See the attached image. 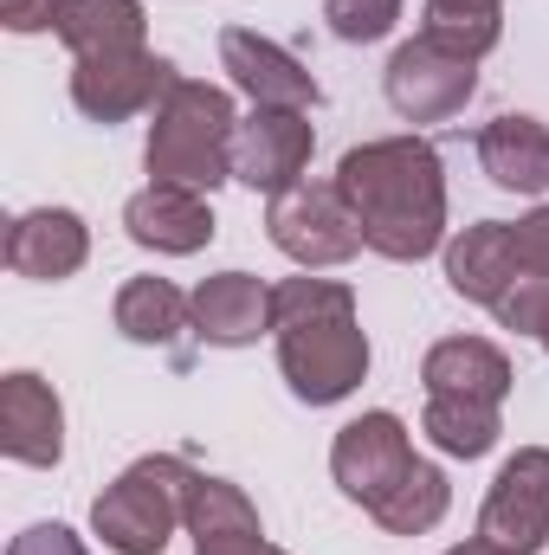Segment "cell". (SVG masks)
I'll use <instances>...</instances> for the list:
<instances>
[{
  "label": "cell",
  "instance_id": "obj_17",
  "mask_svg": "<svg viewBox=\"0 0 549 555\" xmlns=\"http://www.w3.org/2000/svg\"><path fill=\"white\" fill-rule=\"evenodd\" d=\"M478 168L491 188L505 194H531L544 201L549 194V124L531 117V111H505L478 130Z\"/></svg>",
  "mask_w": 549,
  "mask_h": 555
},
{
  "label": "cell",
  "instance_id": "obj_31",
  "mask_svg": "<svg viewBox=\"0 0 549 555\" xmlns=\"http://www.w3.org/2000/svg\"><path fill=\"white\" fill-rule=\"evenodd\" d=\"M537 343H544V356H549V304H544V317H537Z\"/></svg>",
  "mask_w": 549,
  "mask_h": 555
},
{
  "label": "cell",
  "instance_id": "obj_24",
  "mask_svg": "<svg viewBox=\"0 0 549 555\" xmlns=\"http://www.w3.org/2000/svg\"><path fill=\"white\" fill-rule=\"evenodd\" d=\"M401 13H408V0H323V26L343 46H382L401 26Z\"/></svg>",
  "mask_w": 549,
  "mask_h": 555
},
{
  "label": "cell",
  "instance_id": "obj_3",
  "mask_svg": "<svg viewBox=\"0 0 549 555\" xmlns=\"http://www.w3.org/2000/svg\"><path fill=\"white\" fill-rule=\"evenodd\" d=\"M233 130H240V111H233V91L227 85L175 78V91L155 104L149 137H142L149 181L194 188V194L214 201V188L233 181Z\"/></svg>",
  "mask_w": 549,
  "mask_h": 555
},
{
  "label": "cell",
  "instance_id": "obj_10",
  "mask_svg": "<svg viewBox=\"0 0 549 555\" xmlns=\"http://www.w3.org/2000/svg\"><path fill=\"white\" fill-rule=\"evenodd\" d=\"M220 72L253 111H317L323 104V85L310 78V65L259 26H220Z\"/></svg>",
  "mask_w": 549,
  "mask_h": 555
},
{
  "label": "cell",
  "instance_id": "obj_28",
  "mask_svg": "<svg viewBox=\"0 0 549 555\" xmlns=\"http://www.w3.org/2000/svg\"><path fill=\"white\" fill-rule=\"evenodd\" d=\"M194 555H291L266 543V537H214V543H194Z\"/></svg>",
  "mask_w": 549,
  "mask_h": 555
},
{
  "label": "cell",
  "instance_id": "obj_12",
  "mask_svg": "<svg viewBox=\"0 0 549 555\" xmlns=\"http://www.w3.org/2000/svg\"><path fill=\"white\" fill-rule=\"evenodd\" d=\"M124 233L130 246L155 253V259H194L214 246L220 220H214V201L194 194V188H168V181H149L124 201Z\"/></svg>",
  "mask_w": 549,
  "mask_h": 555
},
{
  "label": "cell",
  "instance_id": "obj_8",
  "mask_svg": "<svg viewBox=\"0 0 549 555\" xmlns=\"http://www.w3.org/2000/svg\"><path fill=\"white\" fill-rule=\"evenodd\" d=\"M478 537L505 555H544L549 550V446H518L485 504H478Z\"/></svg>",
  "mask_w": 549,
  "mask_h": 555
},
{
  "label": "cell",
  "instance_id": "obj_22",
  "mask_svg": "<svg viewBox=\"0 0 549 555\" xmlns=\"http://www.w3.org/2000/svg\"><path fill=\"white\" fill-rule=\"evenodd\" d=\"M446 511H452V485H446V472H439L433 459H413L408 478H401L369 517H375L382 537H426V530L446 524Z\"/></svg>",
  "mask_w": 549,
  "mask_h": 555
},
{
  "label": "cell",
  "instance_id": "obj_4",
  "mask_svg": "<svg viewBox=\"0 0 549 555\" xmlns=\"http://www.w3.org/2000/svg\"><path fill=\"white\" fill-rule=\"evenodd\" d=\"M188 491L194 465L175 452H149L91 498V537L111 555H162L175 530H188Z\"/></svg>",
  "mask_w": 549,
  "mask_h": 555
},
{
  "label": "cell",
  "instance_id": "obj_25",
  "mask_svg": "<svg viewBox=\"0 0 549 555\" xmlns=\"http://www.w3.org/2000/svg\"><path fill=\"white\" fill-rule=\"evenodd\" d=\"M511 253H518V272L524 278H549V201L531 207V214L511 227Z\"/></svg>",
  "mask_w": 549,
  "mask_h": 555
},
{
  "label": "cell",
  "instance_id": "obj_14",
  "mask_svg": "<svg viewBox=\"0 0 549 555\" xmlns=\"http://www.w3.org/2000/svg\"><path fill=\"white\" fill-rule=\"evenodd\" d=\"M0 452L26 472H59L65 465V401L33 369L0 375Z\"/></svg>",
  "mask_w": 549,
  "mask_h": 555
},
{
  "label": "cell",
  "instance_id": "obj_27",
  "mask_svg": "<svg viewBox=\"0 0 549 555\" xmlns=\"http://www.w3.org/2000/svg\"><path fill=\"white\" fill-rule=\"evenodd\" d=\"M59 7L65 0H0V26L33 39V33H59Z\"/></svg>",
  "mask_w": 549,
  "mask_h": 555
},
{
  "label": "cell",
  "instance_id": "obj_21",
  "mask_svg": "<svg viewBox=\"0 0 549 555\" xmlns=\"http://www.w3.org/2000/svg\"><path fill=\"white\" fill-rule=\"evenodd\" d=\"M420 433L433 439V452L472 465V459L498 452V439H505V408H498V401H465V395H426Z\"/></svg>",
  "mask_w": 549,
  "mask_h": 555
},
{
  "label": "cell",
  "instance_id": "obj_19",
  "mask_svg": "<svg viewBox=\"0 0 549 555\" xmlns=\"http://www.w3.org/2000/svg\"><path fill=\"white\" fill-rule=\"evenodd\" d=\"M111 323L137 349H175L181 330H194V310H188V297L168 278H124L117 304H111Z\"/></svg>",
  "mask_w": 549,
  "mask_h": 555
},
{
  "label": "cell",
  "instance_id": "obj_6",
  "mask_svg": "<svg viewBox=\"0 0 549 555\" xmlns=\"http://www.w3.org/2000/svg\"><path fill=\"white\" fill-rule=\"evenodd\" d=\"M382 98L401 124H446L459 117L472 98H478V59L413 33L388 52V72H382Z\"/></svg>",
  "mask_w": 549,
  "mask_h": 555
},
{
  "label": "cell",
  "instance_id": "obj_30",
  "mask_svg": "<svg viewBox=\"0 0 549 555\" xmlns=\"http://www.w3.org/2000/svg\"><path fill=\"white\" fill-rule=\"evenodd\" d=\"M446 555H505V550H491L485 537H472V543H459V550H446Z\"/></svg>",
  "mask_w": 549,
  "mask_h": 555
},
{
  "label": "cell",
  "instance_id": "obj_13",
  "mask_svg": "<svg viewBox=\"0 0 549 555\" xmlns=\"http://www.w3.org/2000/svg\"><path fill=\"white\" fill-rule=\"evenodd\" d=\"M0 259H7L13 278L65 284V278L85 272V259H91V227H85L78 207H26V214L7 220Z\"/></svg>",
  "mask_w": 549,
  "mask_h": 555
},
{
  "label": "cell",
  "instance_id": "obj_18",
  "mask_svg": "<svg viewBox=\"0 0 549 555\" xmlns=\"http://www.w3.org/2000/svg\"><path fill=\"white\" fill-rule=\"evenodd\" d=\"M439 266H446V291H452V297L485 304V310L524 278L518 272V253H511V227H505V220H472L465 233H452L446 253H439Z\"/></svg>",
  "mask_w": 549,
  "mask_h": 555
},
{
  "label": "cell",
  "instance_id": "obj_15",
  "mask_svg": "<svg viewBox=\"0 0 549 555\" xmlns=\"http://www.w3.org/2000/svg\"><path fill=\"white\" fill-rule=\"evenodd\" d=\"M194 310V336L207 349H253L259 336H272V284L253 272H214L188 291Z\"/></svg>",
  "mask_w": 549,
  "mask_h": 555
},
{
  "label": "cell",
  "instance_id": "obj_23",
  "mask_svg": "<svg viewBox=\"0 0 549 555\" xmlns=\"http://www.w3.org/2000/svg\"><path fill=\"white\" fill-rule=\"evenodd\" d=\"M188 537H194V543H214V537H266V524H259V504H253L233 478L194 472V491H188Z\"/></svg>",
  "mask_w": 549,
  "mask_h": 555
},
{
  "label": "cell",
  "instance_id": "obj_29",
  "mask_svg": "<svg viewBox=\"0 0 549 555\" xmlns=\"http://www.w3.org/2000/svg\"><path fill=\"white\" fill-rule=\"evenodd\" d=\"M420 13H446V20H485V13H505V0H426Z\"/></svg>",
  "mask_w": 549,
  "mask_h": 555
},
{
  "label": "cell",
  "instance_id": "obj_1",
  "mask_svg": "<svg viewBox=\"0 0 549 555\" xmlns=\"http://www.w3.org/2000/svg\"><path fill=\"white\" fill-rule=\"evenodd\" d=\"M336 194L349 201L362 246L388 266L446 253V162L426 137H375L336 162Z\"/></svg>",
  "mask_w": 549,
  "mask_h": 555
},
{
  "label": "cell",
  "instance_id": "obj_2",
  "mask_svg": "<svg viewBox=\"0 0 549 555\" xmlns=\"http://www.w3.org/2000/svg\"><path fill=\"white\" fill-rule=\"evenodd\" d=\"M272 349L291 401L304 408H343L369 382V330L356 310V291L343 278H278L272 284Z\"/></svg>",
  "mask_w": 549,
  "mask_h": 555
},
{
  "label": "cell",
  "instance_id": "obj_9",
  "mask_svg": "<svg viewBox=\"0 0 549 555\" xmlns=\"http://www.w3.org/2000/svg\"><path fill=\"white\" fill-rule=\"evenodd\" d=\"M408 465H413V433H408V420L388 414V408L356 414L349 426H336V439H330V478L362 511H375L408 478Z\"/></svg>",
  "mask_w": 549,
  "mask_h": 555
},
{
  "label": "cell",
  "instance_id": "obj_26",
  "mask_svg": "<svg viewBox=\"0 0 549 555\" xmlns=\"http://www.w3.org/2000/svg\"><path fill=\"white\" fill-rule=\"evenodd\" d=\"M7 555H91V543H85L72 524H26V530L7 543Z\"/></svg>",
  "mask_w": 549,
  "mask_h": 555
},
{
  "label": "cell",
  "instance_id": "obj_11",
  "mask_svg": "<svg viewBox=\"0 0 549 555\" xmlns=\"http://www.w3.org/2000/svg\"><path fill=\"white\" fill-rule=\"evenodd\" d=\"M310 155H317L310 111H246L233 130V181L272 201V194L304 181Z\"/></svg>",
  "mask_w": 549,
  "mask_h": 555
},
{
  "label": "cell",
  "instance_id": "obj_16",
  "mask_svg": "<svg viewBox=\"0 0 549 555\" xmlns=\"http://www.w3.org/2000/svg\"><path fill=\"white\" fill-rule=\"evenodd\" d=\"M420 388L426 395H465V401H511L518 369L491 336H439L420 356Z\"/></svg>",
  "mask_w": 549,
  "mask_h": 555
},
{
  "label": "cell",
  "instance_id": "obj_7",
  "mask_svg": "<svg viewBox=\"0 0 549 555\" xmlns=\"http://www.w3.org/2000/svg\"><path fill=\"white\" fill-rule=\"evenodd\" d=\"M175 59H162V52H104V59H72V111L85 117V124H104V130H117V124H130V117H155V104L175 91Z\"/></svg>",
  "mask_w": 549,
  "mask_h": 555
},
{
  "label": "cell",
  "instance_id": "obj_20",
  "mask_svg": "<svg viewBox=\"0 0 549 555\" xmlns=\"http://www.w3.org/2000/svg\"><path fill=\"white\" fill-rule=\"evenodd\" d=\"M149 39L142 0H65L59 7V46L72 59H104V52H137Z\"/></svg>",
  "mask_w": 549,
  "mask_h": 555
},
{
  "label": "cell",
  "instance_id": "obj_5",
  "mask_svg": "<svg viewBox=\"0 0 549 555\" xmlns=\"http://www.w3.org/2000/svg\"><path fill=\"white\" fill-rule=\"evenodd\" d=\"M266 233L297 272H330V266H349L356 253H369L349 201L336 194V181H297V188L272 194L266 201Z\"/></svg>",
  "mask_w": 549,
  "mask_h": 555
}]
</instances>
